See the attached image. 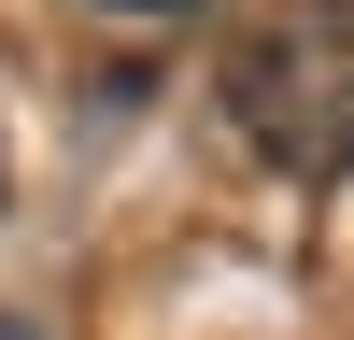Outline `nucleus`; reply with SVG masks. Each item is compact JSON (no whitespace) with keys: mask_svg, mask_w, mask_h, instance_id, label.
I'll use <instances>...</instances> for the list:
<instances>
[{"mask_svg":"<svg viewBox=\"0 0 354 340\" xmlns=\"http://www.w3.org/2000/svg\"><path fill=\"white\" fill-rule=\"evenodd\" d=\"M213 85H227V128H241L270 170H298V185H340L354 170V0L255 15Z\"/></svg>","mask_w":354,"mask_h":340,"instance_id":"f257e3e1","label":"nucleus"},{"mask_svg":"<svg viewBox=\"0 0 354 340\" xmlns=\"http://www.w3.org/2000/svg\"><path fill=\"white\" fill-rule=\"evenodd\" d=\"M100 15H185V0H100Z\"/></svg>","mask_w":354,"mask_h":340,"instance_id":"f03ea898","label":"nucleus"},{"mask_svg":"<svg viewBox=\"0 0 354 340\" xmlns=\"http://www.w3.org/2000/svg\"><path fill=\"white\" fill-rule=\"evenodd\" d=\"M0 340H28V326H0Z\"/></svg>","mask_w":354,"mask_h":340,"instance_id":"7ed1b4c3","label":"nucleus"}]
</instances>
